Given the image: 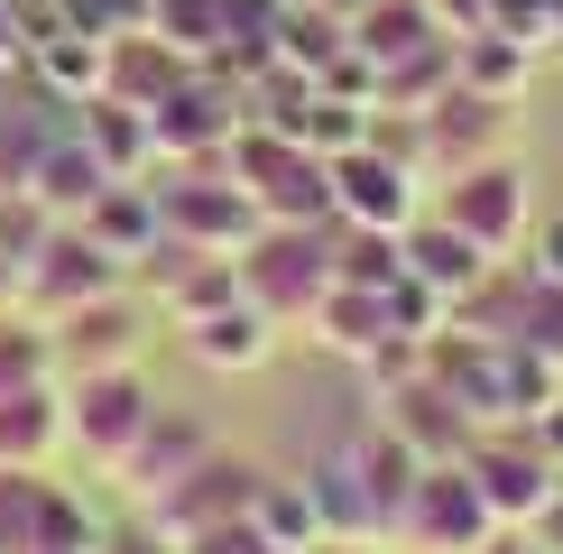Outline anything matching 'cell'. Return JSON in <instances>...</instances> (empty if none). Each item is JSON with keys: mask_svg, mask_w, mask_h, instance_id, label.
<instances>
[{"mask_svg": "<svg viewBox=\"0 0 563 554\" xmlns=\"http://www.w3.org/2000/svg\"><path fill=\"white\" fill-rule=\"evenodd\" d=\"M333 287V222H268L241 250V296L260 306L277 333H305V314Z\"/></svg>", "mask_w": 563, "mask_h": 554, "instance_id": "obj_1", "label": "cell"}, {"mask_svg": "<svg viewBox=\"0 0 563 554\" xmlns=\"http://www.w3.org/2000/svg\"><path fill=\"white\" fill-rule=\"evenodd\" d=\"M222 167L260 195L268 222H333V157H314L305 138H287L277 121H241Z\"/></svg>", "mask_w": 563, "mask_h": 554, "instance_id": "obj_2", "label": "cell"}, {"mask_svg": "<svg viewBox=\"0 0 563 554\" xmlns=\"http://www.w3.org/2000/svg\"><path fill=\"white\" fill-rule=\"evenodd\" d=\"M499 518H489V499L472 490V472L462 462H426L416 472L407 508H397V545L388 554H499Z\"/></svg>", "mask_w": 563, "mask_h": 554, "instance_id": "obj_3", "label": "cell"}, {"mask_svg": "<svg viewBox=\"0 0 563 554\" xmlns=\"http://www.w3.org/2000/svg\"><path fill=\"white\" fill-rule=\"evenodd\" d=\"M157 416V388L139 379V361L121 369H65V453H84L111 480V462L139 444V425Z\"/></svg>", "mask_w": 563, "mask_h": 554, "instance_id": "obj_4", "label": "cell"}, {"mask_svg": "<svg viewBox=\"0 0 563 554\" xmlns=\"http://www.w3.org/2000/svg\"><path fill=\"white\" fill-rule=\"evenodd\" d=\"M462 472H472V490L489 499L499 536H527V527L563 499V472L545 462V444H536L527 425H481L472 453H462Z\"/></svg>", "mask_w": 563, "mask_h": 554, "instance_id": "obj_5", "label": "cell"}, {"mask_svg": "<svg viewBox=\"0 0 563 554\" xmlns=\"http://www.w3.org/2000/svg\"><path fill=\"white\" fill-rule=\"evenodd\" d=\"M434 213L453 222V231H472L489 259H518V250H527V231H536L527 167H518V157H481V167L434 176Z\"/></svg>", "mask_w": 563, "mask_h": 554, "instance_id": "obj_6", "label": "cell"}, {"mask_svg": "<svg viewBox=\"0 0 563 554\" xmlns=\"http://www.w3.org/2000/svg\"><path fill=\"white\" fill-rule=\"evenodd\" d=\"M157 203H167V231H176V241L222 250V259H241V250L268 231L260 195H250L231 167H157Z\"/></svg>", "mask_w": 563, "mask_h": 554, "instance_id": "obj_7", "label": "cell"}, {"mask_svg": "<svg viewBox=\"0 0 563 554\" xmlns=\"http://www.w3.org/2000/svg\"><path fill=\"white\" fill-rule=\"evenodd\" d=\"M111 287H130V268L111 259L84 222H56L29 259H19V306H10V314L56 323V314H75V306H92V296H111Z\"/></svg>", "mask_w": 563, "mask_h": 554, "instance_id": "obj_8", "label": "cell"}, {"mask_svg": "<svg viewBox=\"0 0 563 554\" xmlns=\"http://www.w3.org/2000/svg\"><path fill=\"white\" fill-rule=\"evenodd\" d=\"M416 130H426V185L453 176V167H481V157H518V102L472 92V84H443L416 111Z\"/></svg>", "mask_w": 563, "mask_h": 554, "instance_id": "obj_9", "label": "cell"}, {"mask_svg": "<svg viewBox=\"0 0 563 554\" xmlns=\"http://www.w3.org/2000/svg\"><path fill=\"white\" fill-rule=\"evenodd\" d=\"M250 111H241V92H231L222 75H185L167 102L148 111V130H157V167H222L231 157V130H241Z\"/></svg>", "mask_w": 563, "mask_h": 554, "instance_id": "obj_10", "label": "cell"}, {"mask_svg": "<svg viewBox=\"0 0 563 554\" xmlns=\"http://www.w3.org/2000/svg\"><path fill=\"white\" fill-rule=\"evenodd\" d=\"M426 213V176L407 167V157H388L379 138H361V148L333 157V222H361V231H407Z\"/></svg>", "mask_w": 563, "mask_h": 554, "instance_id": "obj_11", "label": "cell"}, {"mask_svg": "<svg viewBox=\"0 0 563 554\" xmlns=\"http://www.w3.org/2000/svg\"><path fill=\"white\" fill-rule=\"evenodd\" d=\"M130 287L148 296L157 314L167 323H195V314H213V306H231V296H241V259H222V250H195V241H157L148 259L130 268Z\"/></svg>", "mask_w": 563, "mask_h": 554, "instance_id": "obj_12", "label": "cell"}, {"mask_svg": "<svg viewBox=\"0 0 563 554\" xmlns=\"http://www.w3.org/2000/svg\"><path fill=\"white\" fill-rule=\"evenodd\" d=\"M92 508L46 472H0V554H29V545H92Z\"/></svg>", "mask_w": 563, "mask_h": 554, "instance_id": "obj_13", "label": "cell"}, {"mask_svg": "<svg viewBox=\"0 0 563 554\" xmlns=\"http://www.w3.org/2000/svg\"><path fill=\"white\" fill-rule=\"evenodd\" d=\"M250 490H260V462H231V453H203L195 472L176 480L167 499H148L139 518L157 527V536H195V527H222V518H250Z\"/></svg>", "mask_w": 563, "mask_h": 554, "instance_id": "obj_14", "label": "cell"}, {"mask_svg": "<svg viewBox=\"0 0 563 554\" xmlns=\"http://www.w3.org/2000/svg\"><path fill=\"white\" fill-rule=\"evenodd\" d=\"M213 453V434H203V416H185V407H157L148 425H139V444L111 462V480H121V499L130 508H148V499H167L195 462Z\"/></svg>", "mask_w": 563, "mask_h": 554, "instance_id": "obj_15", "label": "cell"}, {"mask_svg": "<svg viewBox=\"0 0 563 554\" xmlns=\"http://www.w3.org/2000/svg\"><path fill=\"white\" fill-rule=\"evenodd\" d=\"M46 333H56V369H121V361H139V342H148V306H139L130 287H111V296H92V306L56 314Z\"/></svg>", "mask_w": 563, "mask_h": 554, "instance_id": "obj_16", "label": "cell"}, {"mask_svg": "<svg viewBox=\"0 0 563 554\" xmlns=\"http://www.w3.org/2000/svg\"><path fill=\"white\" fill-rule=\"evenodd\" d=\"M176 333H185V352H195V369H213V379H250V369H268L277 342H287L260 306H250V296H231V306L176 323Z\"/></svg>", "mask_w": 563, "mask_h": 554, "instance_id": "obj_17", "label": "cell"}, {"mask_svg": "<svg viewBox=\"0 0 563 554\" xmlns=\"http://www.w3.org/2000/svg\"><path fill=\"white\" fill-rule=\"evenodd\" d=\"M397 241H407V268L426 277L434 296H453V314H462V306H472V296L489 287V268H508V259H489L472 231H453L443 213H416L407 231H397Z\"/></svg>", "mask_w": 563, "mask_h": 554, "instance_id": "obj_18", "label": "cell"}, {"mask_svg": "<svg viewBox=\"0 0 563 554\" xmlns=\"http://www.w3.org/2000/svg\"><path fill=\"white\" fill-rule=\"evenodd\" d=\"M379 425H388V434H407L426 462H462V453H472V434H481V425H472V407H462L453 388L434 379V369H426V379H407L397 398H379Z\"/></svg>", "mask_w": 563, "mask_h": 554, "instance_id": "obj_19", "label": "cell"}, {"mask_svg": "<svg viewBox=\"0 0 563 554\" xmlns=\"http://www.w3.org/2000/svg\"><path fill=\"white\" fill-rule=\"evenodd\" d=\"M84 231L111 250L121 268H139L157 241H167V203H157V176H111L102 195L84 203Z\"/></svg>", "mask_w": 563, "mask_h": 554, "instance_id": "obj_20", "label": "cell"}, {"mask_svg": "<svg viewBox=\"0 0 563 554\" xmlns=\"http://www.w3.org/2000/svg\"><path fill=\"white\" fill-rule=\"evenodd\" d=\"M65 453V379H29L0 398V472H56Z\"/></svg>", "mask_w": 563, "mask_h": 554, "instance_id": "obj_21", "label": "cell"}, {"mask_svg": "<svg viewBox=\"0 0 563 554\" xmlns=\"http://www.w3.org/2000/svg\"><path fill=\"white\" fill-rule=\"evenodd\" d=\"M305 490H314V518H323V536L333 545H379L388 554V527H379V499H369V480H361V462H351V444H333L305 472Z\"/></svg>", "mask_w": 563, "mask_h": 554, "instance_id": "obj_22", "label": "cell"}, {"mask_svg": "<svg viewBox=\"0 0 563 554\" xmlns=\"http://www.w3.org/2000/svg\"><path fill=\"white\" fill-rule=\"evenodd\" d=\"M75 138L102 157L111 176H157V130H148V111H139V102H121V92L75 102Z\"/></svg>", "mask_w": 563, "mask_h": 554, "instance_id": "obj_23", "label": "cell"}, {"mask_svg": "<svg viewBox=\"0 0 563 554\" xmlns=\"http://www.w3.org/2000/svg\"><path fill=\"white\" fill-rule=\"evenodd\" d=\"M305 333H314L323 352H342V361H369V352L397 333V323H388V287H351V277H333L323 306L305 314Z\"/></svg>", "mask_w": 563, "mask_h": 554, "instance_id": "obj_24", "label": "cell"}, {"mask_svg": "<svg viewBox=\"0 0 563 554\" xmlns=\"http://www.w3.org/2000/svg\"><path fill=\"white\" fill-rule=\"evenodd\" d=\"M102 65H111V37H92V29H56V37H37L29 46V65H19V75H37V92L46 102H92V92H102Z\"/></svg>", "mask_w": 563, "mask_h": 554, "instance_id": "obj_25", "label": "cell"}, {"mask_svg": "<svg viewBox=\"0 0 563 554\" xmlns=\"http://www.w3.org/2000/svg\"><path fill=\"white\" fill-rule=\"evenodd\" d=\"M195 75V56H176L157 29H130V37H111V65H102V92H121V102H139V111H157L167 92Z\"/></svg>", "mask_w": 563, "mask_h": 554, "instance_id": "obj_26", "label": "cell"}, {"mask_svg": "<svg viewBox=\"0 0 563 554\" xmlns=\"http://www.w3.org/2000/svg\"><path fill=\"white\" fill-rule=\"evenodd\" d=\"M453 84H472V92H499V102H527V84H536V46H518L508 29H462L453 37Z\"/></svg>", "mask_w": 563, "mask_h": 554, "instance_id": "obj_27", "label": "cell"}, {"mask_svg": "<svg viewBox=\"0 0 563 554\" xmlns=\"http://www.w3.org/2000/svg\"><path fill=\"white\" fill-rule=\"evenodd\" d=\"M102 185H111V167H102V157L84 148L75 130H65V138H46V157H37V176H29V195H37L46 213H56V222H84V203L102 195Z\"/></svg>", "mask_w": 563, "mask_h": 554, "instance_id": "obj_28", "label": "cell"}, {"mask_svg": "<svg viewBox=\"0 0 563 554\" xmlns=\"http://www.w3.org/2000/svg\"><path fill=\"white\" fill-rule=\"evenodd\" d=\"M250 527H260L268 545H287V554H314V545H323V518H314V490H305V472H296V480L260 472V490H250Z\"/></svg>", "mask_w": 563, "mask_h": 554, "instance_id": "obj_29", "label": "cell"}, {"mask_svg": "<svg viewBox=\"0 0 563 554\" xmlns=\"http://www.w3.org/2000/svg\"><path fill=\"white\" fill-rule=\"evenodd\" d=\"M426 37H443V19L426 10V0H369V10H351V46H361L369 65H388V56H416Z\"/></svg>", "mask_w": 563, "mask_h": 554, "instance_id": "obj_30", "label": "cell"}, {"mask_svg": "<svg viewBox=\"0 0 563 554\" xmlns=\"http://www.w3.org/2000/svg\"><path fill=\"white\" fill-rule=\"evenodd\" d=\"M287 138H305L314 157H342V148H361L369 138V102H342V92H305V102L287 111Z\"/></svg>", "mask_w": 563, "mask_h": 554, "instance_id": "obj_31", "label": "cell"}, {"mask_svg": "<svg viewBox=\"0 0 563 554\" xmlns=\"http://www.w3.org/2000/svg\"><path fill=\"white\" fill-rule=\"evenodd\" d=\"M148 29L167 37L176 56H195V65H203V56H213V46L231 37V10H222V0H157V10H148Z\"/></svg>", "mask_w": 563, "mask_h": 554, "instance_id": "obj_32", "label": "cell"}, {"mask_svg": "<svg viewBox=\"0 0 563 554\" xmlns=\"http://www.w3.org/2000/svg\"><path fill=\"white\" fill-rule=\"evenodd\" d=\"M29 379H56V333L37 314H0V398Z\"/></svg>", "mask_w": 563, "mask_h": 554, "instance_id": "obj_33", "label": "cell"}, {"mask_svg": "<svg viewBox=\"0 0 563 554\" xmlns=\"http://www.w3.org/2000/svg\"><path fill=\"white\" fill-rule=\"evenodd\" d=\"M508 333L536 342L554 369H563V287H545V277H518V306H508Z\"/></svg>", "mask_w": 563, "mask_h": 554, "instance_id": "obj_34", "label": "cell"}, {"mask_svg": "<svg viewBox=\"0 0 563 554\" xmlns=\"http://www.w3.org/2000/svg\"><path fill=\"white\" fill-rule=\"evenodd\" d=\"M388 323H397V333H407V342H434L443 333V323H453V296H434L426 287V277H397V287H388Z\"/></svg>", "mask_w": 563, "mask_h": 554, "instance_id": "obj_35", "label": "cell"}, {"mask_svg": "<svg viewBox=\"0 0 563 554\" xmlns=\"http://www.w3.org/2000/svg\"><path fill=\"white\" fill-rule=\"evenodd\" d=\"M46 138H56V121H37V111H10V121H0V185H29V176H37V157H46Z\"/></svg>", "mask_w": 563, "mask_h": 554, "instance_id": "obj_36", "label": "cell"}, {"mask_svg": "<svg viewBox=\"0 0 563 554\" xmlns=\"http://www.w3.org/2000/svg\"><path fill=\"white\" fill-rule=\"evenodd\" d=\"M46 231H56V213H46L29 185H0V250H10V259H29Z\"/></svg>", "mask_w": 563, "mask_h": 554, "instance_id": "obj_37", "label": "cell"}, {"mask_svg": "<svg viewBox=\"0 0 563 554\" xmlns=\"http://www.w3.org/2000/svg\"><path fill=\"white\" fill-rule=\"evenodd\" d=\"M489 29H508L518 46H536V56H545V46L563 37V0H489Z\"/></svg>", "mask_w": 563, "mask_h": 554, "instance_id": "obj_38", "label": "cell"}, {"mask_svg": "<svg viewBox=\"0 0 563 554\" xmlns=\"http://www.w3.org/2000/svg\"><path fill=\"white\" fill-rule=\"evenodd\" d=\"M176 554H268V536L250 518H222V527H195V536H176Z\"/></svg>", "mask_w": 563, "mask_h": 554, "instance_id": "obj_39", "label": "cell"}, {"mask_svg": "<svg viewBox=\"0 0 563 554\" xmlns=\"http://www.w3.org/2000/svg\"><path fill=\"white\" fill-rule=\"evenodd\" d=\"M518 259H527V277H545V287H563V213H545V222L527 231V250H518Z\"/></svg>", "mask_w": 563, "mask_h": 554, "instance_id": "obj_40", "label": "cell"}, {"mask_svg": "<svg viewBox=\"0 0 563 554\" xmlns=\"http://www.w3.org/2000/svg\"><path fill=\"white\" fill-rule=\"evenodd\" d=\"M29 65V29H19V0H0V75Z\"/></svg>", "mask_w": 563, "mask_h": 554, "instance_id": "obj_41", "label": "cell"}, {"mask_svg": "<svg viewBox=\"0 0 563 554\" xmlns=\"http://www.w3.org/2000/svg\"><path fill=\"white\" fill-rule=\"evenodd\" d=\"M92 554H176V545H167V536H157V527H148V518H139V527H130V536H92Z\"/></svg>", "mask_w": 563, "mask_h": 554, "instance_id": "obj_42", "label": "cell"}, {"mask_svg": "<svg viewBox=\"0 0 563 554\" xmlns=\"http://www.w3.org/2000/svg\"><path fill=\"white\" fill-rule=\"evenodd\" d=\"M426 10H434V19H443V29H453V37H462V29H481V19H489V0H426Z\"/></svg>", "mask_w": 563, "mask_h": 554, "instance_id": "obj_43", "label": "cell"}, {"mask_svg": "<svg viewBox=\"0 0 563 554\" xmlns=\"http://www.w3.org/2000/svg\"><path fill=\"white\" fill-rule=\"evenodd\" d=\"M527 434H536V444H545V462H554V472H563V398H554L545 416H536V425H527Z\"/></svg>", "mask_w": 563, "mask_h": 554, "instance_id": "obj_44", "label": "cell"}, {"mask_svg": "<svg viewBox=\"0 0 563 554\" xmlns=\"http://www.w3.org/2000/svg\"><path fill=\"white\" fill-rule=\"evenodd\" d=\"M527 536H536V554H563V499H554V508H545V518H536V527H527Z\"/></svg>", "mask_w": 563, "mask_h": 554, "instance_id": "obj_45", "label": "cell"}, {"mask_svg": "<svg viewBox=\"0 0 563 554\" xmlns=\"http://www.w3.org/2000/svg\"><path fill=\"white\" fill-rule=\"evenodd\" d=\"M0 306H19V259L0 250Z\"/></svg>", "mask_w": 563, "mask_h": 554, "instance_id": "obj_46", "label": "cell"}, {"mask_svg": "<svg viewBox=\"0 0 563 554\" xmlns=\"http://www.w3.org/2000/svg\"><path fill=\"white\" fill-rule=\"evenodd\" d=\"M314 554H379V545H333V536H323V545H314Z\"/></svg>", "mask_w": 563, "mask_h": 554, "instance_id": "obj_47", "label": "cell"}, {"mask_svg": "<svg viewBox=\"0 0 563 554\" xmlns=\"http://www.w3.org/2000/svg\"><path fill=\"white\" fill-rule=\"evenodd\" d=\"M29 554H92V545H29Z\"/></svg>", "mask_w": 563, "mask_h": 554, "instance_id": "obj_48", "label": "cell"}, {"mask_svg": "<svg viewBox=\"0 0 563 554\" xmlns=\"http://www.w3.org/2000/svg\"><path fill=\"white\" fill-rule=\"evenodd\" d=\"M508 554H536V536H527V545H508Z\"/></svg>", "mask_w": 563, "mask_h": 554, "instance_id": "obj_49", "label": "cell"}, {"mask_svg": "<svg viewBox=\"0 0 563 554\" xmlns=\"http://www.w3.org/2000/svg\"><path fill=\"white\" fill-rule=\"evenodd\" d=\"M554 56H563V37H554Z\"/></svg>", "mask_w": 563, "mask_h": 554, "instance_id": "obj_50", "label": "cell"}, {"mask_svg": "<svg viewBox=\"0 0 563 554\" xmlns=\"http://www.w3.org/2000/svg\"><path fill=\"white\" fill-rule=\"evenodd\" d=\"M0 314H10V306H0Z\"/></svg>", "mask_w": 563, "mask_h": 554, "instance_id": "obj_51", "label": "cell"}]
</instances>
